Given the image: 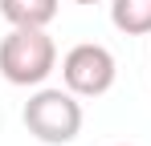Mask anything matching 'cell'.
Masks as SVG:
<instances>
[{"label": "cell", "mask_w": 151, "mask_h": 146, "mask_svg": "<svg viewBox=\"0 0 151 146\" xmlns=\"http://www.w3.org/2000/svg\"><path fill=\"white\" fill-rule=\"evenodd\" d=\"M57 69V45L45 28H12L0 41V73L8 85H45Z\"/></svg>", "instance_id": "1"}, {"label": "cell", "mask_w": 151, "mask_h": 146, "mask_svg": "<svg viewBox=\"0 0 151 146\" xmlns=\"http://www.w3.org/2000/svg\"><path fill=\"white\" fill-rule=\"evenodd\" d=\"M25 130L45 146H65L82 134V101L70 89H37L21 110Z\"/></svg>", "instance_id": "2"}, {"label": "cell", "mask_w": 151, "mask_h": 146, "mask_svg": "<svg viewBox=\"0 0 151 146\" xmlns=\"http://www.w3.org/2000/svg\"><path fill=\"white\" fill-rule=\"evenodd\" d=\"M114 77H119V61L106 45L86 41V45H74L61 57V81L78 97H102L114 85Z\"/></svg>", "instance_id": "3"}, {"label": "cell", "mask_w": 151, "mask_h": 146, "mask_svg": "<svg viewBox=\"0 0 151 146\" xmlns=\"http://www.w3.org/2000/svg\"><path fill=\"white\" fill-rule=\"evenodd\" d=\"M61 0H0V16L12 28H45L53 24Z\"/></svg>", "instance_id": "4"}, {"label": "cell", "mask_w": 151, "mask_h": 146, "mask_svg": "<svg viewBox=\"0 0 151 146\" xmlns=\"http://www.w3.org/2000/svg\"><path fill=\"white\" fill-rule=\"evenodd\" d=\"M110 24L127 37L151 33V0H110Z\"/></svg>", "instance_id": "5"}, {"label": "cell", "mask_w": 151, "mask_h": 146, "mask_svg": "<svg viewBox=\"0 0 151 146\" xmlns=\"http://www.w3.org/2000/svg\"><path fill=\"white\" fill-rule=\"evenodd\" d=\"M74 4H102V0H74Z\"/></svg>", "instance_id": "6"}]
</instances>
